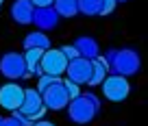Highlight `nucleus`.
I'll return each mask as SVG.
<instances>
[{
	"mask_svg": "<svg viewBox=\"0 0 148 126\" xmlns=\"http://www.w3.org/2000/svg\"><path fill=\"white\" fill-rule=\"evenodd\" d=\"M61 85H63V91H65V96H68V100H74V98H79V96H81V87L76 83H72L70 78L61 80Z\"/></svg>",
	"mask_w": 148,
	"mask_h": 126,
	"instance_id": "nucleus-17",
	"label": "nucleus"
},
{
	"mask_svg": "<svg viewBox=\"0 0 148 126\" xmlns=\"http://www.w3.org/2000/svg\"><path fill=\"white\" fill-rule=\"evenodd\" d=\"M109 74V65H107V61L102 57H96L92 61V76H89L87 85H100L105 80V76Z\"/></svg>",
	"mask_w": 148,
	"mask_h": 126,
	"instance_id": "nucleus-13",
	"label": "nucleus"
},
{
	"mask_svg": "<svg viewBox=\"0 0 148 126\" xmlns=\"http://www.w3.org/2000/svg\"><path fill=\"white\" fill-rule=\"evenodd\" d=\"M116 2H126V0H116Z\"/></svg>",
	"mask_w": 148,
	"mask_h": 126,
	"instance_id": "nucleus-23",
	"label": "nucleus"
},
{
	"mask_svg": "<svg viewBox=\"0 0 148 126\" xmlns=\"http://www.w3.org/2000/svg\"><path fill=\"white\" fill-rule=\"evenodd\" d=\"M59 76H50V74H42V76H39V83H37V91H39V93H44V91H46V89L48 87H52V85H55V83H59Z\"/></svg>",
	"mask_w": 148,
	"mask_h": 126,
	"instance_id": "nucleus-18",
	"label": "nucleus"
},
{
	"mask_svg": "<svg viewBox=\"0 0 148 126\" xmlns=\"http://www.w3.org/2000/svg\"><path fill=\"white\" fill-rule=\"evenodd\" d=\"M2 120H5V117H0V124H2Z\"/></svg>",
	"mask_w": 148,
	"mask_h": 126,
	"instance_id": "nucleus-24",
	"label": "nucleus"
},
{
	"mask_svg": "<svg viewBox=\"0 0 148 126\" xmlns=\"http://www.w3.org/2000/svg\"><path fill=\"white\" fill-rule=\"evenodd\" d=\"M65 72H68V78L72 80V83L85 85V83L89 80V76H92V61H89V59H83V57H76V59L68 61Z\"/></svg>",
	"mask_w": 148,
	"mask_h": 126,
	"instance_id": "nucleus-8",
	"label": "nucleus"
},
{
	"mask_svg": "<svg viewBox=\"0 0 148 126\" xmlns=\"http://www.w3.org/2000/svg\"><path fill=\"white\" fill-rule=\"evenodd\" d=\"M33 11H35V7L31 5V0H15L13 9H11V15H13V20L18 24H31Z\"/></svg>",
	"mask_w": 148,
	"mask_h": 126,
	"instance_id": "nucleus-11",
	"label": "nucleus"
},
{
	"mask_svg": "<svg viewBox=\"0 0 148 126\" xmlns=\"http://www.w3.org/2000/svg\"><path fill=\"white\" fill-rule=\"evenodd\" d=\"M2 2H5V0H0V7H2Z\"/></svg>",
	"mask_w": 148,
	"mask_h": 126,
	"instance_id": "nucleus-25",
	"label": "nucleus"
},
{
	"mask_svg": "<svg viewBox=\"0 0 148 126\" xmlns=\"http://www.w3.org/2000/svg\"><path fill=\"white\" fill-rule=\"evenodd\" d=\"M42 100H44V107L46 109H50V111H61L63 107H68V96H65V91H63V85H61V80L59 83H55L52 87H48L46 91L42 93Z\"/></svg>",
	"mask_w": 148,
	"mask_h": 126,
	"instance_id": "nucleus-9",
	"label": "nucleus"
},
{
	"mask_svg": "<svg viewBox=\"0 0 148 126\" xmlns=\"http://www.w3.org/2000/svg\"><path fill=\"white\" fill-rule=\"evenodd\" d=\"M24 100V87H20L18 83H7L0 87V107L7 111H18L20 104Z\"/></svg>",
	"mask_w": 148,
	"mask_h": 126,
	"instance_id": "nucleus-6",
	"label": "nucleus"
},
{
	"mask_svg": "<svg viewBox=\"0 0 148 126\" xmlns=\"http://www.w3.org/2000/svg\"><path fill=\"white\" fill-rule=\"evenodd\" d=\"M100 85H102L105 98L111 100V102H122V100L129 98L131 85H129V80H126V76H120V74L105 76V80H102Z\"/></svg>",
	"mask_w": 148,
	"mask_h": 126,
	"instance_id": "nucleus-3",
	"label": "nucleus"
},
{
	"mask_svg": "<svg viewBox=\"0 0 148 126\" xmlns=\"http://www.w3.org/2000/svg\"><path fill=\"white\" fill-rule=\"evenodd\" d=\"M116 0H100V7H98V15H109L111 11L116 9Z\"/></svg>",
	"mask_w": 148,
	"mask_h": 126,
	"instance_id": "nucleus-19",
	"label": "nucleus"
},
{
	"mask_svg": "<svg viewBox=\"0 0 148 126\" xmlns=\"http://www.w3.org/2000/svg\"><path fill=\"white\" fill-rule=\"evenodd\" d=\"M0 72L7 76V78H24L26 74V63H24L22 54H15V52H7L2 59H0Z\"/></svg>",
	"mask_w": 148,
	"mask_h": 126,
	"instance_id": "nucleus-7",
	"label": "nucleus"
},
{
	"mask_svg": "<svg viewBox=\"0 0 148 126\" xmlns=\"http://www.w3.org/2000/svg\"><path fill=\"white\" fill-rule=\"evenodd\" d=\"M31 126H55L52 122H44V120H37V122H33Z\"/></svg>",
	"mask_w": 148,
	"mask_h": 126,
	"instance_id": "nucleus-22",
	"label": "nucleus"
},
{
	"mask_svg": "<svg viewBox=\"0 0 148 126\" xmlns=\"http://www.w3.org/2000/svg\"><path fill=\"white\" fill-rule=\"evenodd\" d=\"M61 52H63V57L68 61H72V59H76V57H79V52H76V48L74 46H63V48H59Z\"/></svg>",
	"mask_w": 148,
	"mask_h": 126,
	"instance_id": "nucleus-20",
	"label": "nucleus"
},
{
	"mask_svg": "<svg viewBox=\"0 0 148 126\" xmlns=\"http://www.w3.org/2000/svg\"><path fill=\"white\" fill-rule=\"evenodd\" d=\"M33 22L42 31H48V28H55L59 24V13L52 7H39V9L33 11Z\"/></svg>",
	"mask_w": 148,
	"mask_h": 126,
	"instance_id": "nucleus-10",
	"label": "nucleus"
},
{
	"mask_svg": "<svg viewBox=\"0 0 148 126\" xmlns=\"http://www.w3.org/2000/svg\"><path fill=\"white\" fill-rule=\"evenodd\" d=\"M100 111V100L94 93H81L79 98L68 102V115L74 124H89Z\"/></svg>",
	"mask_w": 148,
	"mask_h": 126,
	"instance_id": "nucleus-1",
	"label": "nucleus"
},
{
	"mask_svg": "<svg viewBox=\"0 0 148 126\" xmlns=\"http://www.w3.org/2000/svg\"><path fill=\"white\" fill-rule=\"evenodd\" d=\"M74 48H76V52H79V57H83V59H89L94 61L98 57V44L94 42L92 37H81L74 42Z\"/></svg>",
	"mask_w": 148,
	"mask_h": 126,
	"instance_id": "nucleus-12",
	"label": "nucleus"
},
{
	"mask_svg": "<svg viewBox=\"0 0 148 126\" xmlns=\"http://www.w3.org/2000/svg\"><path fill=\"white\" fill-rule=\"evenodd\" d=\"M98 7H100V0H79V11L85 15H96Z\"/></svg>",
	"mask_w": 148,
	"mask_h": 126,
	"instance_id": "nucleus-16",
	"label": "nucleus"
},
{
	"mask_svg": "<svg viewBox=\"0 0 148 126\" xmlns=\"http://www.w3.org/2000/svg\"><path fill=\"white\" fill-rule=\"evenodd\" d=\"M39 67H42V74H50V76H61L68 67V59L63 57L61 50H44L42 59H39Z\"/></svg>",
	"mask_w": 148,
	"mask_h": 126,
	"instance_id": "nucleus-5",
	"label": "nucleus"
},
{
	"mask_svg": "<svg viewBox=\"0 0 148 126\" xmlns=\"http://www.w3.org/2000/svg\"><path fill=\"white\" fill-rule=\"evenodd\" d=\"M107 65H109V72L120 76H133L139 72V54L131 48H124V50H109L105 57Z\"/></svg>",
	"mask_w": 148,
	"mask_h": 126,
	"instance_id": "nucleus-2",
	"label": "nucleus"
},
{
	"mask_svg": "<svg viewBox=\"0 0 148 126\" xmlns=\"http://www.w3.org/2000/svg\"><path fill=\"white\" fill-rule=\"evenodd\" d=\"M52 9L59 13V18H72V15L79 13V0H55L52 2Z\"/></svg>",
	"mask_w": 148,
	"mask_h": 126,
	"instance_id": "nucleus-14",
	"label": "nucleus"
},
{
	"mask_svg": "<svg viewBox=\"0 0 148 126\" xmlns=\"http://www.w3.org/2000/svg\"><path fill=\"white\" fill-rule=\"evenodd\" d=\"M20 115L28 117L31 122L42 120L44 113H46V107H44V100H42V93L37 89H24V100L18 109Z\"/></svg>",
	"mask_w": 148,
	"mask_h": 126,
	"instance_id": "nucleus-4",
	"label": "nucleus"
},
{
	"mask_svg": "<svg viewBox=\"0 0 148 126\" xmlns=\"http://www.w3.org/2000/svg\"><path fill=\"white\" fill-rule=\"evenodd\" d=\"M52 2H55V0H31V5L35 7V9H39V7H52Z\"/></svg>",
	"mask_w": 148,
	"mask_h": 126,
	"instance_id": "nucleus-21",
	"label": "nucleus"
},
{
	"mask_svg": "<svg viewBox=\"0 0 148 126\" xmlns=\"http://www.w3.org/2000/svg\"><path fill=\"white\" fill-rule=\"evenodd\" d=\"M24 48H39V50H48L50 48V39L42 33V31H37V33H28L24 37Z\"/></svg>",
	"mask_w": 148,
	"mask_h": 126,
	"instance_id": "nucleus-15",
	"label": "nucleus"
}]
</instances>
